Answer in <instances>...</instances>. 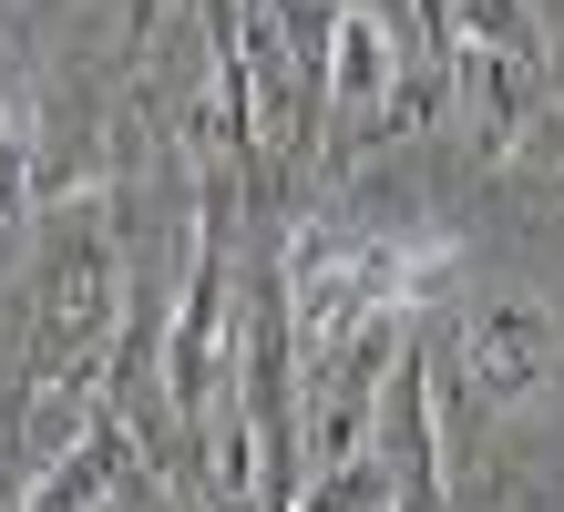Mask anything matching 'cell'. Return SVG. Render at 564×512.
Segmentation results:
<instances>
[{"label":"cell","instance_id":"6da1fadb","mask_svg":"<svg viewBox=\"0 0 564 512\" xmlns=\"http://www.w3.org/2000/svg\"><path fill=\"white\" fill-rule=\"evenodd\" d=\"M473 349H482V390L492 400H523L534 380H554V318L544 307H482Z\"/></svg>","mask_w":564,"mask_h":512},{"label":"cell","instance_id":"7a4b0ae2","mask_svg":"<svg viewBox=\"0 0 564 512\" xmlns=\"http://www.w3.org/2000/svg\"><path fill=\"white\" fill-rule=\"evenodd\" d=\"M113 482H123V431H83L73 451L31 482V512H93Z\"/></svg>","mask_w":564,"mask_h":512},{"label":"cell","instance_id":"3957f363","mask_svg":"<svg viewBox=\"0 0 564 512\" xmlns=\"http://www.w3.org/2000/svg\"><path fill=\"white\" fill-rule=\"evenodd\" d=\"M380 83H390V52H380L370 11H339V102H370Z\"/></svg>","mask_w":564,"mask_h":512}]
</instances>
